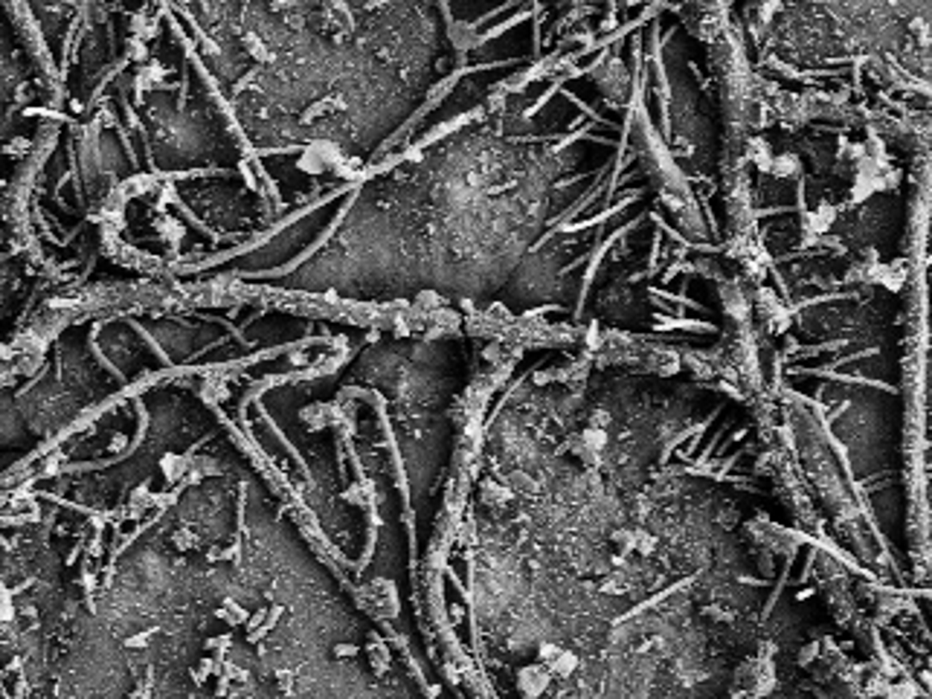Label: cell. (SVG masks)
Returning <instances> with one entry per match:
<instances>
[{
  "instance_id": "cell-1",
  "label": "cell",
  "mask_w": 932,
  "mask_h": 699,
  "mask_svg": "<svg viewBox=\"0 0 932 699\" xmlns=\"http://www.w3.org/2000/svg\"><path fill=\"white\" fill-rule=\"evenodd\" d=\"M706 27L695 6L581 4L526 67L465 56L352 186L244 253L238 291L732 357V119Z\"/></svg>"
},
{
  "instance_id": "cell-2",
  "label": "cell",
  "mask_w": 932,
  "mask_h": 699,
  "mask_svg": "<svg viewBox=\"0 0 932 699\" xmlns=\"http://www.w3.org/2000/svg\"><path fill=\"white\" fill-rule=\"evenodd\" d=\"M450 70L442 6H79L32 224L99 291H186L352 186Z\"/></svg>"
},
{
  "instance_id": "cell-3",
  "label": "cell",
  "mask_w": 932,
  "mask_h": 699,
  "mask_svg": "<svg viewBox=\"0 0 932 699\" xmlns=\"http://www.w3.org/2000/svg\"><path fill=\"white\" fill-rule=\"evenodd\" d=\"M549 682H552V676L540 665H526L517 670V688L526 693V699H538L549 688Z\"/></svg>"
}]
</instances>
